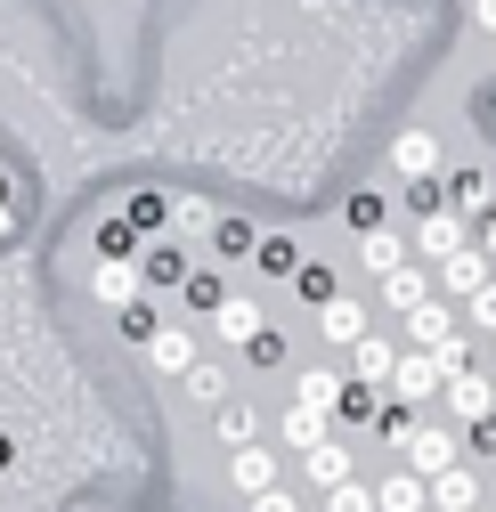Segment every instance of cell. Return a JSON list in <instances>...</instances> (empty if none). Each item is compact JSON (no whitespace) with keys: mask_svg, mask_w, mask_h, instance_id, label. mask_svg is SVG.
<instances>
[{"mask_svg":"<svg viewBox=\"0 0 496 512\" xmlns=\"http://www.w3.org/2000/svg\"><path fill=\"white\" fill-rule=\"evenodd\" d=\"M399 456H407V464L431 480V472H448V464H456V431H440V423H415V439L399 447Z\"/></svg>","mask_w":496,"mask_h":512,"instance_id":"obj_11","label":"cell"},{"mask_svg":"<svg viewBox=\"0 0 496 512\" xmlns=\"http://www.w3.org/2000/svg\"><path fill=\"white\" fill-rule=\"evenodd\" d=\"M228 480H236V496H261V488H277L285 472H277V456H269V447L253 439V447H236V456H228Z\"/></svg>","mask_w":496,"mask_h":512,"instance_id":"obj_13","label":"cell"},{"mask_svg":"<svg viewBox=\"0 0 496 512\" xmlns=\"http://www.w3.org/2000/svg\"><path fill=\"white\" fill-rule=\"evenodd\" d=\"M326 512H383V496L358 488V480H342V488H326Z\"/></svg>","mask_w":496,"mask_h":512,"instance_id":"obj_29","label":"cell"},{"mask_svg":"<svg viewBox=\"0 0 496 512\" xmlns=\"http://www.w3.org/2000/svg\"><path fill=\"white\" fill-rule=\"evenodd\" d=\"M179 391H188V399H204V407H228V374H220L212 358H196V366H188V382H179Z\"/></svg>","mask_w":496,"mask_h":512,"instance_id":"obj_24","label":"cell"},{"mask_svg":"<svg viewBox=\"0 0 496 512\" xmlns=\"http://www.w3.org/2000/svg\"><path fill=\"white\" fill-rule=\"evenodd\" d=\"M375 496H383V512H431V480L407 464V472H391V480H375Z\"/></svg>","mask_w":496,"mask_h":512,"instance_id":"obj_18","label":"cell"},{"mask_svg":"<svg viewBox=\"0 0 496 512\" xmlns=\"http://www.w3.org/2000/svg\"><path fill=\"white\" fill-rule=\"evenodd\" d=\"M122 212H131V228H139V236H155V228H163V212H179V204H163V196H131Z\"/></svg>","mask_w":496,"mask_h":512,"instance_id":"obj_33","label":"cell"},{"mask_svg":"<svg viewBox=\"0 0 496 512\" xmlns=\"http://www.w3.org/2000/svg\"><path fill=\"white\" fill-rule=\"evenodd\" d=\"M342 220H350V236H366V228H383V196H375V187H358V196L342 204Z\"/></svg>","mask_w":496,"mask_h":512,"instance_id":"obj_28","label":"cell"},{"mask_svg":"<svg viewBox=\"0 0 496 512\" xmlns=\"http://www.w3.org/2000/svg\"><path fill=\"white\" fill-rule=\"evenodd\" d=\"M350 374H358V382H383V391H391V374H399V342H383V334L350 342Z\"/></svg>","mask_w":496,"mask_h":512,"instance_id":"obj_15","label":"cell"},{"mask_svg":"<svg viewBox=\"0 0 496 512\" xmlns=\"http://www.w3.org/2000/svg\"><path fill=\"white\" fill-rule=\"evenodd\" d=\"M301 480L309 488H342V480H358V456H350V439H318V447H309V456H301Z\"/></svg>","mask_w":496,"mask_h":512,"instance_id":"obj_5","label":"cell"},{"mask_svg":"<svg viewBox=\"0 0 496 512\" xmlns=\"http://www.w3.org/2000/svg\"><path fill=\"white\" fill-rule=\"evenodd\" d=\"M9 228H17V179L0 171V236H9Z\"/></svg>","mask_w":496,"mask_h":512,"instance_id":"obj_40","label":"cell"},{"mask_svg":"<svg viewBox=\"0 0 496 512\" xmlns=\"http://www.w3.org/2000/svg\"><path fill=\"white\" fill-rule=\"evenodd\" d=\"M472 25H480V33H496V0H472Z\"/></svg>","mask_w":496,"mask_h":512,"instance_id":"obj_42","label":"cell"},{"mask_svg":"<svg viewBox=\"0 0 496 512\" xmlns=\"http://www.w3.org/2000/svg\"><path fill=\"white\" fill-rule=\"evenodd\" d=\"M358 261L375 269V277H391V269L407 261V236H399V228H366V236H358Z\"/></svg>","mask_w":496,"mask_h":512,"instance_id":"obj_21","label":"cell"},{"mask_svg":"<svg viewBox=\"0 0 496 512\" xmlns=\"http://www.w3.org/2000/svg\"><path fill=\"white\" fill-rule=\"evenodd\" d=\"M407 204H415V212H448L456 187H448V179H407Z\"/></svg>","mask_w":496,"mask_h":512,"instance_id":"obj_30","label":"cell"},{"mask_svg":"<svg viewBox=\"0 0 496 512\" xmlns=\"http://www.w3.org/2000/svg\"><path fill=\"white\" fill-rule=\"evenodd\" d=\"M448 391V366L440 358H431V350H399V374H391V399H407V407H431V399H440Z\"/></svg>","mask_w":496,"mask_h":512,"instance_id":"obj_1","label":"cell"},{"mask_svg":"<svg viewBox=\"0 0 496 512\" xmlns=\"http://www.w3.org/2000/svg\"><path fill=\"white\" fill-rule=\"evenodd\" d=\"M212 431H220V447L236 456V447H253V439H261V407H236V399H228V407L212 415Z\"/></svg>","mask_w":496,"mask_h":512,"instance_id":"obj_22","label":"cell"},{"mask_svg":"<svg viewBox=\"0 0 496 512\" xmlns=\"http://www.w3.org/2000/svg\"><path fill=\"white\" fill-rule=\"evenodd\" d=\"M220 301H228L220 277H196V285H188V309H220Z\"/></svg>","mask_w":496,"mask_h":512,"instance_id":"obj_37","label":"cell"},{"mask_svg":"<svg viewBox=\"0 0 496 512\" xmlns=\"http://www.w3.org/2000/svg\"><path fill=\"white\" fill-rule=\"evenodd\" d=\"M261 269L269 277H301V244L293 236H261Z\"/></svg>","mask_w":496,"mask_h":512,"instance_id":"obj_27","label":"cell"},{"mask_svg":"<svg viewBox=\"0 0 496 512\" xmlns=\"http://www.w3.org/2000/svg\"><path fill=\"white\" fill-rule=\"evenodd\" d=\"M212 334H220L228 350H253V342L269 334V317H261V301H253V293H228V301L212 309Z\"/></svg>","mask_w":496,"mask_h":512,"instance_id":"obj_2","label":"cell"},{"mask_svg":"<svg viewBox=\"0 0 496 512\" xmlns=\"http://www.w3.org/2000/svg\"><path fill=\"white\" fill-rule=\"evenodd\" d=\"M318 326H326V342H334V350H350V342H366V309H358L350 293H334V301L318 309Z\"/></svg>","mask_w":496,"mask_h":512,"instance_id":"obj_19","label":"cell"},{"mask_svg":"<svg viewBox=\"0 0 496 512\" xmlns=\"http://www.w3.org/2000/svg\"><path fill=\"white\" fill-rule=\"evenodd\" d=\"M293 293H301L309 309H326V301H334L342 285H334V269H318V261H301V277H293Z\"/></svg>","mask_w":496,"mask_h":512,"instance_id":"obj_26","label":"cell"},{"mask_svg":"<svg viewBox=\"0 0 496 512\" xmlns=\"http://www.w3.org/2000/svg\"><path fill=\"white\" fill-rule=\"evenodd\" d=\"M196 358H204V350H196V334L163 317V334L147 342V366H155V374H171V382H188V366H196Z\"/></svg>","mask_w":496,"mask_h":512,"instance_id":"obj_7","label":"cell"},{"mask_svg":"<svg viewBox=\"0 0 496 512\" xmlns=\"http://www.w3.org/2000/svg\"><path fill=\"white\" fill-rule=\"evenodd\" d=\"M383 407H391V391H383V382H342V407H334V423H358V431H375L383 423Z\"/></svg>","mask_w":496,"mask_h":512,"instance_id":"obj_12","label":"cell"},{"mask_svg":"<svg viewBox=\"0 0 496 512\" xmlns=\"http://www.w3.org/2000/svg\"><path fill=\"white\" fill-rule=\"evenodd\" d=\"M114 334H122V342H131V350H147V342L163 334V317H155L147 301H131V309H114Z\"/></svg>","mask_w":496,"mask_h":512,"instance_id":"obj_23","label":"cell"},{"mask_svg":"<svg viewBox=\"0 0 496 512\" xmlns=\"http://www.w3.org/2000/svg\"><path fill=\"white\" fill-rule=\"evenodd\" d=\"M244 358H253V366H277V358H285V334H277V326H269V334H261V342H253V350H244Z\"/></svg>","mask_w":496,"mask_h":512,"instance_id":"obj_38","label":"cell"},{"mask_svg":"<svg viewBox=\"0 0 496 512\" xmlns=\"http://www.w3.org/2000/svg\"><path fill=\"white\" fill-rule=\"evenodd\" d=\"M131 244H139V228H131V212H122V220H106V228H98V252H106V261H131Z\"/></svg>","mask_w":496,"mask_h":512,"instance_id":"obj_31","label":"cell"},{"mask_svg":"<svg viewBox=\"0 0 496 512\" xmlns=\"http://www.w3.org/2000/svg\"><path fill=\"white\" fill-rule=\"evenodd\" d=\"M431 358H440V366H448V374H464V366H472V342H464V334H456V342H440V350H431Z\"/></svg>","mask_w":496,"mask_h":512,"instance_id":"obj_39","label":"cell"},{"mask_svg":"<svg viewBox=\"0 0 496 512\" xmlns=\"http://www.w3.org/2000/svg\"><path fill=\"white\" fill-rule=\"evenodd\" d=\"M9 464H17V447H9V439H0V472H9Z\"/></svg>","mask_w":496,"mask_h":512,"instance_id":"obj_43","label":"cell"},{"mask_svg":"<svg viewBox=\"0 0 496 512\" xmlns=\"http://www.w3.org/2000/svg\"><path fill=\"white\" fill-rule=\"evenodd\" d=\"M431 512H480V480H472L464 464L431 472Z\"/></svg>","mask_w":496,"mask_h":512,"instance_id":"obj_16","label":"cell"},{"mask_svg":"<svg viewBox=\"0 0 496 512\" xmlns=\"http://www.w3.org/2000/svg\"><path fill=\"white\" fill-rule=\"evenodd\" d=\"M212 244H220V252H261V236L244 228V220H228V212L212 220Z\"/></svg>","mask_w":496,"mask_h":512,"instance_id":"obj_32","label":"cell"},{"mask_svg":"<svg viewBox=\"0 0 496 512\" xmlns=\"http://www.w3.org/2000/svg\"><path fill=\"white\" fill-rule=\"evenodd\" d=\"M464 309H472V326H480V334H496V277H488V285H480Z\"/></svg>","mask_w":496,"mask_h":512,"instance_id":"obj_36","label":"cell"},{"mask_svg":"<svg viewBox=\"0 0 496 512\" xmlns=\"http://www.w3.org/2000/svg\"><path fill=\"white\" fill-rule=\"evenodd\" d=\"M147 277H155V285H179L188 269H179V252H171V244H155V252H147Z\"/></svg>","mask_w":496,"mask_h":512,"instance_id":"obj_35","label":"cell"},{"mask_svg":"<svg viewBox=\"0 0 496 512\" xmlns=\"http://www.w3.org/2000/svg\"><path fill=\"white\" fill-rule=\"evenodd\" d=\"M440 163H448V155H440V139H431L423 122H407V131L391 139V171H399V179H440Z\"/></svg>","mask_w":496,"mask_h":512,"instance_id":"obj_3","label":"cell"},{"mask_svg":"<svg viewBox=\"0 0 496 512\" xmlns=\"http://www.w3.org/2000/svg\"><path fill=\"white\" fill-rule=\"evenodd\" d=\"M464 244H472V228H464L456 212H431V220H423V236H415V252H423L431 269H440L448 252H464Z\"/></svg>","mask_w":496,"mask_h":512,"instance_id":"obj_14","label":"cell"},{"mask_svg":"<svg viewBox=\"0 0 496 512\" xmlns=\"http://www.w3.org/2000/svg\"><path fill=\"white\" fill-rule=\"evenodd\" d=\"M472 431V447H480V456H496V415H480V423H464Z\"/></svg>","mask_w":496,"mask_h":512,"instance_id":"obj_41","label":"cell"},{"mask_svg":"<svg viewBox=\"0 0 496 512\" xmlns=\"http://www.w3.org/2000/svg\"><path fill=\"white\" fill-rule=\"evenodd\" d=\"M431 285H440V277H431V269H415V261H399V269L383 277V301H391V309L407 317L415 301H431Z\"/></svg>","mask_w":496,"mask_h":512,"instance_id":"obj_20","label":"cell"},{"mask_svg":"<svg viewBox=\"0 0 496 512\" xmlns=\"http://www.w3.org/2000/svg\"><path fill=\"white\" fill-rule=\"evenodd\" d=\"M488 350H496V334H488Z\"/></svg>","mask_w":496,"mask_h":512,"instance_id":"obj_44","label":"cell"},{"mask_svg":"<svg viewBox=\"0 0 496 512\" xmlns=\"http://www.w3.org/2000/svg\"><path fill=\"white\" fill-rule=\"evenodd\" d=\"M448 187H456V212H496V187H488V171H456Z\"/></svg>","mask_w":496,"mask_h":512,"instance_id":"obj_25","label":"cell"},{"mask_svg":"<svg viewBox=\"0 0 496 512\" xmlns=\"http://www.w3.org/2000/svg\"><path fill=\"white\" fill-rule=\"evenodd\" d=\"M244 512H301V496L277 480V488H261V496H244Z\"/></svg>","mask_w":496,"mask_h":512,"instance_id":"obj_34","label":"cell"},{"mask_svg":"<svg viewBox=\"0 0 496 512\" xmlns=\"http://www.w3.org/2000/svg\"><path fill=\"white\" fill-rule=\"evenodd\" d=\"M139 277H147V269H131V261H106V252H98V269H90V293H98L106 309H131V301L147 293Z\"/></svg>","mask_w":496,"mask_h":512,"instance_id":"obj_8","label":"cell"},{"mask_svg":"<svg viewBox=\"0 0 496 512\" xmlns=\"http://www.w3.org/2000/svg\"><path fill=\"white\" fill-rule=\"evenodd\" d=\"M277 439L293 447V456H309L318 439H334V415H326V407H301V399H293V407L277 415Z\"/></svg>","mask_w":496,"mask_h":512,"instance_id":"obj_9","label":"cell"},{"mask_svg":"<svg viewBox=\"0 0 496 512\" xmlns=\"http://www.w3.org/2000/svg\"><path fill=\"white\" fill-rule=\"evenodd\" d=\"M342 382H350L342 366H301V374H293V399H301V407H326V415H334V407H342Z\"/></svg>","mask_w":496,"mask_h":512,"instance_id":"obj_17","label":"cell"},{"mask_svg":"<svg viewBox=\"0 0 496 512\" xmlns=\"http://www.w3.org/2000/svg\"><path fill=\"white\" fill-rule=\"evenodd\" d=\"M407 342H415V350H440V342H456V309H448L440 293H431V301H415V309H407Z\"/></svg>","mask_w":496,"mask_h":512,"instance_id":"obj_10","label":"cell"},{"mask_svg":"<svg viewBox=\"0 0 496 512\" xmlns=\"http://www.w3.org/2000/svg\"><path fill=\"white\" fill-rule=\"evenodd\" d=\"M488 277H496V252H488V244H480V236H472V244H464V252H448V261H440V285H448V293H456V301H472V293H480V285H488Z\"/></svg>","mask_w":496,"mask_h":512,"instance_id":"obj_4","label":"cell"},{"mask_svg":"<svg viewBox=\"0 0 496 512\" xmlns=\"http://www.w3.org/2000/svg\"><path fill=\"white\" fill-rule=\"evenodd\" d=\"M440 399H448L456 423H480V415H496V382H488L480 366H464V374H448V391H440Z\"/></svg>","mask_w":496,"mask_h":512,"instance_id":"obj_6","label":"cell"}]
</instances>
